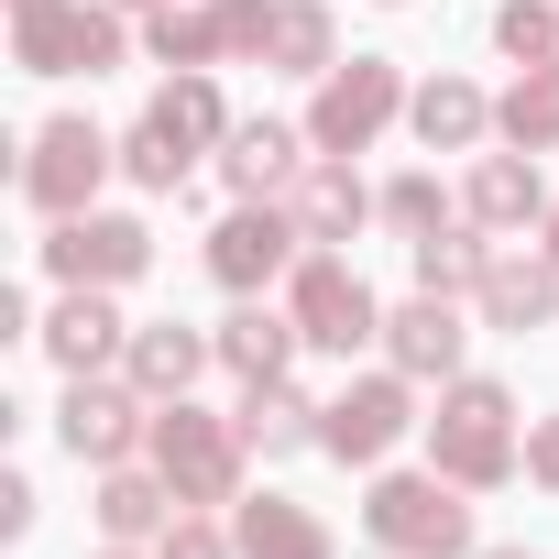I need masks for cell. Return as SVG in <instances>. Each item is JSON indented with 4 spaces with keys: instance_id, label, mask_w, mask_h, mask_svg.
<instances>
[{
    "instance_id": "6da1fadb",
    "label": "cell",
    "mask_w": 559,
    "mask_h": 559,
    "mask_svg": "<svg viewBox=\"0 0 559 559\" xmlns=\"http://www.w3.org/2000/svg\"><path fill=\"white\" fill-rule=\"evenodd\" d=\"M417 439H428V461H439L461 493L526 483V417H515V384H493V373H450Z\"/></svg>"
},
{
    "instance_id": "7a4b0ae2",
    "label": "cell",
    "mask_w": 559,
    "mask_h": 559,
    "mask_svg": "<svg viewBox=\"0 0 559 559\" xmlns=\"http://www.w3.org/2000/svg\"><path fill=\"white\" fill-rule=\"evenodd\" d=\"M362 537L384 548V559H472L483 548V526H472V493L439 472V461H417V472H373L362 483Z\"/></svg>"
},
{
    "instance_id": "3957f363",
    "label": "cell",
    "mask_w": 559,
    "mask_h": 559,
    "mask_svg": "<svg viewBox=\"0 0 559 559\" xmlns=\"http://www.w3.org/2000/svg\"><path fill=\"white\" fill-rule=\"evenodd\" d=\"M143 461L176 483V504H219V515H230V504L252 493V439H241V417H219V406H198V395L154 406Z\"/></svg>"
},
{
    "instance_id": "277c9868",
    "label": "cell",
    "mask_w": 559,
    "mask_h": 559,
    "mask_svg": "<svg viewBox=\"0 0 559 559\" xmlns=\"http://www.w3.org/2000/svg\"><path fill=\"white\" fill-rule=\"evenodd\" d=\"M308 252H319V241L297 230L286 198H230V209L209 219V241H198V263H209V286H219V297H274Z\"/></svg>"
},
{
    "instance_id": "5b68a950",
    "label": "cell",
    "mask_w": 559,
    "mask_h": 559,
    "mask_svg": "<svg viewBox=\"0 0 559 559\" xmlns=\"http://www.w3.org/2000/svg\"><path fill=\"white\" fill-rule=\"evenodd\" d=\"M12 67L23 78H110V67H132V12L121 0H45V12H12Z\"/></svg>"
},
{
    "instance_id": "8992f818",
    "label": "cell",
    "mask_w": 559,
    "mask_h": 559,
    "mask_svg": "<svg viewBox=\"0 0 559 559\" xmlns=\"http://www.w3.org/2000/svg\"><path fill=\"white\" fill-rule=\"evenodd\" d=\"M110 176H121V132H99L88 110L34 121V143H23V209H34V219H78V209H99Z\"/></svg>"
},
{
    "instance_id": "52a82bcc",
    "label": "cell",
    "mask_w": 559,
    "mask_h": 559,
    "mask_svg": "<svg viewBox=\"0 0 559 559\" xmlns=\"http://www.w3.org/2000/svg\"><path fill=\"white\" fill-rule=\"evenodd\" d=\"M417 395H428V384H417V373H395V362L352 373V384L330 395V417H319V450H330L341 472H384V461L428 428V417H417Z\"/></svg>"
},
{
    "instance_id": "ba28073f",
    "label": "cell",
    "mask_w": 559,
    "mask_h": 559,
    "mask_svg": "<svg viewBox=\"0 0 559 559\" xmlns=\"http://www.w3.org/2000/svg\"><path fill=\"white\" fill-rule=\"evenodd\" d=\"M286 308H297V330H308V352H330V362H362V352H384V297L362 286V263L352 252H308L297 274H286Z\"/></svg>"
},
{
    "instance_id": "9c48e42d",
    "label": "cell",
    "mask_w": 559,
    "mask_h": 559,
    "mask_svg": "<svg viewBox=\"0 0 559 559\" xmlns=\"http://www.w3.org/2000/svg\"><path fill=\"white\" fill-rule=\"evenodd\" d=\"M406 99H417V88H406L395 56H341V67L308 88V143H319V154H373V143L406 121Z\"/></svg>"
},
{
    "instance_id": "30bf717a",
    "label": "cell",
    "mask_w": 559,
    "mask_h": 559,
    "mask_svg": "<svg viewBox=\"0 0 559 559\" xmlns=\"http://www.w3.org/2000/svg\"><path fill=\"white\" fill-rule=\"evenodd\" d=\"M143 439H154V395H143L132 373H67V395H56V450H67L78 472L143 461Z\"/></svg>"
},
{
    "instance_id": "8fae6325",
    "label": "cell",
    "mask_w": 559,
    "mask_h": 559,
    "mask_svg": "<svg viewBox=\"0 0 559 559\" xmlns=\"http://www.w3.org/2000/svg\"><path fill=\"white\" fill-rule=\"evenodd\" d=\"M45 274L56 286H110V297H132L143 274H154V230L132 219V209H78V219H45Z\"/></svg>"
},
{
    "instance_id": "7c38bea8",
    "label": "cell",
    "mask_w": 559,
    "mask_h": 559,
    "mask_svg": "<svg viewBox=\"0 0 559 559\" xmlns=\"http://www.w3.org/2000/svg\"><path fill=\"white\" fill-rule=\"evenodd\" d=\"M472 297H428V286H406L395 308H384V362L395 373H417V384H450V373H472Z\"/></svg>"
},
{
    "instance_id": "4fadbf2b",
    "label": "cell",
    "mask_w": 559,
    "mask_h": 559,
    "mask_svg": "<svg viewBox=\"0 0 559 559\" xmlns=\"http://www.w3.org/2000/svg\"><path fill=\"white\" fill-rule=\"evenodd\" d=\"M34 352H45L56 373H121L132 319H121V297H110V286H56V308H45Z\"/></svg>"
},
{
    "instance_id": "5bb4252c",
    "label": "cell",
    "mask_w": 559,
    "mask_h": 559,
    "mask_svg": "<svg viewBox=\"0 0 559 559\" xmlns=\"http://www.w3.org/2000/svg\"><path fill=\"white\" fill-rule=\"evenodd\" d=\"M548 176H537V154H515V143H493V154H472V176H461V219H483L493 241H526L537 219H548Z\"/></svg>"
},
{
    "instance_id": "9a60e30c",
    "label": "cell",
    "mask_w": 559,
    "mask_h": 559,
    "mask_svg": "<svg viewBox=\"0 0 559 559\" xmlns=\"http://www.w3.org/2000/svg\"><path fill=\"white\" fill-rule=\"evenodd\" d=\"M286 209H297V230L308 241H362L373 219H384V187H362V154H308V176L286 187Z\"/></svg>"
},
{
    "instance_id": "2e32d148",
    "label": "cell",
    "mask_w": 559,
    "mask_h": 559,
    "mask_svg": "<svg viewBox=\"0 0 559 559\" xmlns=\"http://www.w3.org/2000/svg\"><path fill=\"white\" fill-rule=\"evenodd\" d=\"M308 154H319V143H308V121L252 110V121H230V143H219L209 165H219V187H230V198H286V187L308 176Z\"/></svg>"
},
{
    "instance_id": "e0dca14e",
    "label": "cell",
    "mask_w": 559,
    "mask_h": 559,
    "mask_svg": "<svg viewBox=\"0 0 559 559\" xmlns=\"http://www.w3.org/2000/svg\"><path fill=\"white\" fill-rule=\"evenodd\" d=\"M297 352H308V330H297L286 297H230V319H219V373L230 384H286Z\"/></svg>"
},
{
    "instance_id": "ac0fdd59",
    "label": "cell",
    "mask_w": 559,
    "mask_h": 559,
    "mask_svg": "<svg viewBox=\"0 0 559 559\" xmlns=\"http://www.w3.org/2000/svg\"><path fill=\"white\" fill-rule=\"evenodd\" d=\"M472 319H483V330H504V341L559 330V263H548L537 241H504V252H493V274H483V297H472Z\"/></svg>"
},
{
    "instance_id": "d6986e66",
    "label": "cell",
    "mask_w": 559,
    "mask_h": 559,
    "mask_svg": "<svg viewBox=\"0 0 559 559\" xmlns=\"http://www.w3.org/2000/svg\"><path fill=\"white\" fill-rule=\"evenodd\" d=\"M121 373H132L154 406H176V395H198V384L219 373V330H187V319H132Z\"/></svg>"
},
{
    "instance_id": "ffe728a7",
    "label": "cell",
    "mask_w": 559,
    "mask_h": 559,
    "mask_svg": "<svg viewBox=\"0 0 559 559\" xmlns=\"http://www.w3.org/2000/svg\"><path fill=\"white\" fill-rule=\"evenodd\" d=\"M406 132H417L428 154H483V143H493V88L461 78V67H428L417 99H406Z\"/></svg>"
},
{
    "instance_id": "44dd1931",
    "label": "cell",
    "mask_w": 559,
    "mask_h": 559,
    "mask_svg": "<svg viewBox=\"0 0 559 559\" xmlns=\"http://www.w3.org/2000/svg\"><path fill=\"white\" fill-rule=\"evenodd\" d=\"M252 67L319 88V78L341 67V12H330V0H263V45H252Z\"/></svg>"
},
{
    "instance_id": "7402d4cb",
    "label": "cell",
    "mask_w": 559,
    "mask_h": 559,
    "mask_svg": "<svg viewBox=\"0 0 559 559\" xmlns=\"http://www.w3.org/2000/svg\"><path fill=\"white\" fill-rule=\"evenodd\" d=\"M230 537H241V559H341L330 515H319V504H297V493H274V483L230 504Z\"/></svg>"
},
{
    "instance_id": "603a6c76",
    "label": "cell",
    "mask_w": 559,
    "mask_h": 559,
    "mask_svg": "<svg viewBox=\"0 0 559 559\" xmlns=\"http://www.w3.org/2000/svg\"><path fill=\"white\" fill-rule=\"evenodd\" d=\"M88 515H99V537L154 548V537L176 526V483H165L154 461H110V472H99V493H88Z\"/></svg>"
},
{
    "instance_id": "cb8c5ba5",
    "label": "cell",
    "mask_w": 559,
    "mask_h": 559,
    "mask_svg": "<svg viewBox=\"0 0 559 559\" xmlns=\"http://www.w3.org/2000/svg\"><path fill=\"white\" fill-rule=\"evenodd\" d=\"M241 439H252V461H297V450H319V417H330V395H308L297 373L286 384H241Z\"/></svg>"
},
{
    "instance_id": "d4e9b609",
    "label": "cell",
    "mask_w": 559,
    "mask_h": 559,
    "mask_svg": "<svg viewBox=\"0 0 559 559\" xmlns=\"http://www.w3.org/2000/svg\"><path fill=\"white\" fill-rule=\"evenodd\" d=\"M143 56H154L165 78L230 67V12H219V0H165V12H143Z\"/></svg>"
},
{
    "instance_id": "484cf974",
    "label": "cell",
    "mask_w": 559,
    "mask_h": 559,
    "mask_svg": "<svg viewBox=\"0 0 559 559\" xmlns=\"http://www.w3.org/2000/svg\"><path fill=\"white\" fill-rule=\"evenodd\" d=\"M493 230L483 219H450V230H428V241H406V263H417V286L428 297H483V274H493Z\"/></svg>"
},
{
    "instance_id": "4316f807",
    "label": "cell",
    "mask_w": 559,
    "mask_h": 559,
    "mask_svg": "<svg viewBox=\"0 0 559 559\" xmlns=\"http://www.w3.org/2000/svg\"><path fill=\"white\" fill-rule=\"evenodd\" d=\"M143 110H154V121H165V132H176V143H187L198 165H209V154L230 143V121H241V110L219 99V67H198V78H165V88H154Z\"/></svg>"
},
{
    "instance_id": "83f0119b",
    "label": "cell",
    "mask_w": 559,
    "mask_h": 559,
    "mask_svg": "<svg viewBox=\"0 0 559 559\" xmlns=\"http://www.w3.org/2000/svg\"><path fill=\"white\" fill-rule=\"evenodd\" d=\"M493 143H515V154H559V56L504 78V99H493Z\"/></svg>"
},
{
    "instance_id": "f1b7e54d",
    "label": "cell",
    "mask_w": 559,
    "mask_h": 559,
    "mask_svg": "<svg viewBox=\"0 0 559 559\" xmlns=\"http://www.w3.org/2000/svg\"><path fill=\"white\" fill-rule=\"evenodd\" d=\"M121 176H132L143 198H187V176H198V154H187V143H176V132H165V121L143 110V121L121 132Z\"/></svg>"
},
{
    "instance_id": "f546056e",
    "label": "cell",
    "mask_w": 559,
    "mask_h": 559,
    "mask_svg": "<svg viewBox=\"0 0 559 559\" xmlns=\"http://www.w3.org/2000/svg\"><path fill=\"white\" fill-rule=\"evenodd\" d=\"M450 219H461V198H450L428 165L384 176V230H395V241H428V230H450Z\"/></svg>"
},
{
    "instance_id": "4dcf8cb0",
    "label": "cell",
    "mask_w": 559,
    "mask_h": 559,
    "mask_svg": "<svg viewBox=\"0 0 559 559\" xmlns=\"http://www.w3.org/2000/svg\"><path fill=\"white\" fill-rule=\"evenodd\" d=\"M493 56L504 67H548L559 56V0H493Z\"/></svg>"
},
{
    "instance_id": "1f68e13d",
    "label": "cell",
    "mask_w": 559,
    "mask_h": 559,
    "mask_svg": "<svg viewBox=\"0 0 559 559\" xmlns=\"http://www.w3.org/2000/svg\"><path fill=\"white\" fill-rule=\"evenodd\" d=\"M154 559H241V537H230L219 504H176V526L154 537Z\"/></svg>"
},
{
    "instance_id": "d6a6232c",
    "label": "cell",
    "mask_w": 559,
    "mask_h": 559,
    "mask_svg": "<svg viewBox=\"0 0 559 559\" xmlns=\"http://www.w3.org/2000/svg\"><path fill=\"white\" fill-rule=\"evenodd\" d=\"M34 515H45L34 472H0V537H34Z\"/></svg>"
},
{
    "instance_id": "836d02e7",
    "label": "cell",
    "mask_w": 559,
    "mask_h": 559,
    "mask_svg": "<svg viewBox=\"0 0 559 559\" xmlns=\"http://www.w3.org/2000/svg\"><path fill=\"white\" fill-rule=\"evenodd\" d=\"M526 483L559 493V417H526Z\"/></svg>"
},
{
    "instance_id": "e575fe53",
    "label": "cell",
    "mask_w": 559,
    "mask_h": 559,
    "mask_svg": "<svg viewBox=\"0 0 559 559\" xmlns=\"http://www.w3.org/2000/svg\"><path fill=\"white\" fill-rule=\"evenodd\" d=\"M537 252H548V263H559V198H548V219H537Z\"/></svg>"
},
{
    "instance_id": "d590c367",
    "label": "cell",
    "mask_w": 559,
    "mask_h": 559,
    "mask_svg": "<svg viewBox=\"0 0 559 559\" xmlns=\"http://www.w3.org/2000/svg\"><path fill=\"white\" fill-rule=\"evenodd\" d=\"M472 559H537V548H515V537H493V548H472Z\"/></svg>"
},
{
    "instance_id": "8d00e7d4",
    "label": "cell",
    "mask_w": 559,
    "mask_h": 559,
    "mask_svg": "<svg viewBox=\"0 0 559 559\" xmlns=\"http://www.w3.org/2000/svg\"><path fill=\"white\" fill-rule=\"evenodd\" d=\"M88 559H154V548H121V537H99V548H88Z\"/></svg>"
},
{
    "instance_id": "74e56055",
    "label": "cell",
    "mask_w": 559,
    "mask_h": 559,
    "mask_svg": "<svg viewBox=\"0 0 559 559\" xmlns=\"http://www.w3.org/2000/svg\"><path fill=\"white\" fill-rule=\"evenodd\" d=\"M121 12H132V23H143V12H165V0H121Z\"/></svg>"
},
{
    "instance_id": "f35d334b",
    "label": "cell",
    "mask_w": 559,
    "mask_h": 559,
    "mask_svg": "<svg viewBox=\"0 0 559 559\" xmlns=\"http://www.w3.org/2000/svg\"><path fill=\"white\" fill-rule=\"evenodd\" d=\"M12 12H45V0H12Z\"/></svg>"
},
{
    "instance_id": "ab89813d",
    "label": "cell",
    "mask_w": 559,
    "mask_h": 559,
    "mask_svg": "<svg viewBox=\"0 0 559 559\" xmlns=\"http://www.w3.org/2000/svg\"><path fill=\"white\" fill-rule=\"evenodd\" d=\"M373 12H406V0H373Z\"/></svg>"
}]
</instances>
